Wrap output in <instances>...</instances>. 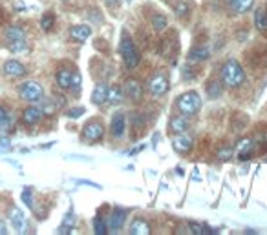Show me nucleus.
<instances>
[{
    "label": "nucleus",
    "instance_id": "4c0bfd02",
    "mask_svg": "<svg viewBox=\"0 0 267 235\" xmlns=\"http://www.w3.org/2000/svg\"><path fill=\"white\" fill-rule=\"evenodd\" d=\"M81 113H85V108H75V109H70V111H68V115H70L72 119H77Z\"/></svg>",
    "mask_w": 267,
    "mask_h": 235
},
{
    "label": "nucleus",
    "instance_id": "a19ab883",
    "mask_svg": "<svg viewBox=\"0 0 267 235\" xmlns=\"http://www.w3.org/2000/svg\"><path fill=\"white\" fill-rule=\"evenodd\" d=\"M0 234H6V228H4V224H0Z\"/></svg>",
    "mask_w": 267,
    "mask_h": 235
},
{
    "label": "nucleus",
    "instance_id": "c756f323",
    "mask_svg": "<svg viewBox=\"0 0 267 235\" xmlns=\"http://www.w3.org/2000/svg\"><path fill=\"white\" fill-rule=\"evenodd\" d=\"M73 224H75V215H73L72 211L64 217V221H62V226H60V234H70V230L73 228Z\"/></svg>",
    "mask_w": 267,
    "mask_h": 235
},
{
    "label": "nucleus",
    "instance_id": "9b49d317",
    "mask_svg": "<svg viewBox=\"0 0 267 235\" xmlns=\"http://www.w3.org/2000/svg\"><path fill=\"white\" fill-rule=\"evenodd\" d=\"M172 146L178 153L185 155V153H189L192 150V139L187 133H176V137L172 139Z\"/></svg>",
    "mask_w": 267,
    "mask_h": 235
},
{
    "label": "nucleus",
    "instance_id": "423d86ee",
    "mask_svg": "<svg viewBox=\"0 0 267 235\" xmlns=\"http://www.w3.org/2000/svg\"><path fill=\"white\" fill-rule=\"evenodd\" d=\"M167 89H169V77L161 73V71H157L154 77H150L148 80V93L154 97H161L167 93Z\"/></svg>",
    "mask_w": 267,
    "mask_h": 235
},
{
    "label": "nucleus",
    "instance_id": "6ab92c4d",
    "mask_svg": "<svg viewBox=\"0 0 267 235\" xmlns=\"http://www.w3.org/2000/svg\"><path fill=\"white\" fill-rule=\"evenodd\" d=\"M106 93H108V86L104 82H99L97 86L93 88V91H91V102L101 106V104L106 101Z\"/></svg>",
    "mask_w": 267,
    "mask_h": 235
},
{
    "label": "nucleus",
    "instance_id": "20e7f679",
    "mask_svg": "<svg viewBox=\"0 0 267 235\" xmlns=\"http://www.w3.org/2000/svg\"><path fill=\"white\" fill-rule=\"evenodd\" d=\"M200 108H202V99H200V95L196 91H187V93L178 97V109L187 119L198 113Z\"/></svg>",
    "mask_w": 267,
    "mask_h": 235
},
{
    "label": "nucleus",
    "instance_id": "dca6fc26",
    "mask_svg": "<svg viewBox=\"0 0 267 235\" xmlns=\"http://www.w3.org/2000/svg\"><path fill=\"white\" fill-rule=\"evenodd\" d=\"M123 97H124V91L121 86H118V84H114V86H110L108 88V93H106V101H108V104H112V106H118V104H121L123 102Z\"/></svg>",
    "mask_w": 267,
    "mask_h": 235
},
{
    "label": "nucleus",
    "instance_id": "473e14b6",
    "mask_svg": "<svg viewBox=\"0 0 267 235\" xmlns=\"http://www.w3.org/2000/svg\"><path fill=\"white\" fill-rule=\"evenodd\" d=\"M231 157H233V148H231V146L222 148V150H220V153H218V159H220V160H229Z\"/></svg>",
    "mask_w": 267,
    "mask_h": 235
},
{
    "label": "nucleus",
    "instance_id": "2eb2a0df",
    "mask_svg": "<svg viewBox=\"0 0 267 235\" xmlns=\"http://www.w3.org/2000/svg\"><path fill=\"white\" fill-rule=\"evenodd\" d=\"M90 35H91V27L90 26H86V24L73 26L72 29H70V37H72L75 42H85Z\"/></svg>",
    "mask_w": 267,
    "mask_h": 235
},
{
    "label": "nucleus",
    "instance_id": "4be33fe9",
    "mask_svg": "<svg viewBox=\"0 0 267 235\" xmlns=\"http://www.w3.org/2000/svg\"><path fill=\"white\" fill-rule=\"evenodd\" d=\"M208 57H210V51H208V48H205V46H198V48H194L189 55L190 62H203V60H207Z\"/></svg>",
    "mask_w": 267,
    "mask_h": 235
},
{
    "label": "nucleus",
    "instance_id": "f8f14e48",
    "mask_svg": "<svg viewBox=\"0 0 267 235\" xmlns=\"http://www.w3.org/2000/svg\"><path fill=\"white\" fill-rule=\"evenodd\" d=\"M225 4L231 9V13L241 15V13H247L253 7L254 0H225Z\"/></svg>",
    "mask_w": 267,
    "mask_h": 235
},
{
    "label": "nucleus",
    "instance_id": "6e6552de",
    "mask_svg": "<svg viewBox=\"0 0 267 235\" xmlns=\"http://www.w3.org/2000/svg\"><path fill=\"white\" fill-rule=\"evenodd\" d=\"M83 135H85L86 140H91V142L101 140L103 139V135H104V126L99 121L86 122L85 128H83Z\"/></svg>",
    "mask_w": 267,
    "mask_h": 235
},
{
    "label": "nucleus",
    "instance_id": "f704fd0d",
    "mask_svg": "<svg viewBox=\"0 0 267 235\" xmlns=\"http://www.w3.org/2000/svg\"><path fill=\"white\" fill-rule=\"evenodd\" d=\"M81 82H83L81 75H79V73H73V77H72V86H70V89H73V91L77 93L79 89H81Z\"/></svg>",
    "mask_w": 267,
    "mask_h": 235
},
{
    "label": "nucleus",
    "instance_id": "f257e3e1",
    "mask_svg": "<svg viewBox=\"0 0 267 235\" xmlns=\"http://www.w3.org/2000/svg\"><path fill=\"white\" fill-rule=\"evenodd\" d=\"M222 80L229 88H240L241 84L245 82V71H243V68L240 66L238 60L231 58V60H227V62L223 64Z\"/></svg>",
    "mask_w": 267,
    "mask_h": 235
},
{
    "label": "nucleus",
    "instance_id": "f3484780",
    "mask_svg": "<svg viewBox=\"0 0 267 235\" xmlns=\"http://www.w3.org/2000/svg\"><path fill=\"white\" fill-rule=\"evenodd\" d=\"M72 77H73V71L62 68V70L57 71L55 80H57V84H59L60 89H70V86H72Z\"/></svg>",
    "mask_w": 267,
    "mask_h": 235
},
{
    "label": "nucleus",
    "instance_id": "72a5a7b5",
    "mask_svg": "<svg viewBox=\"0 0 267 235\" xmlns=\"http://www.w3.org/2000/svg\"><path fill=\"white\" fill-rule=\"evenodd\" d=\"M189 13H190V7H189V4H187V2H181V4L176 7V15H178V17H187Z\"/></svg>",
    "mask_w": 267,
    "mask_h": 235
},
{
    "label": "nucleus",
    "instance_id": "7ed1b4c3",
    "mask_svg": "<svg viewBox=\"0 0 267 235\" xmlns=\"http://www.w3.org/2000/svg\"><path fill=\"white\" fill-rule=\"evenodd\" d=\"M121 55H123L126 68H130V70H134L137 64H139V60H141L139 51H137L136 44H134V40H132L128 31L121 33Z\"/></svg>",
    "mask_w": 267,
    "mask_h": 235
},
{
    "label": "nucleus",
    "instance_id": "cd10ccee",
    "mask_svg": "<svg viewBox=\"0 0 267 235\" xmlns=\"http://www.w3.org/2000/svg\"><path fill=\"white\" fill-rule=\"evenodd\" d=\"M132 128L136 130V135L139 133H143V130H145V119H143V115H139V113H134L132 115Z\"/></svg>",
    "mask_w": 267,
    "mask_h": 235
},
{
    "label": "nucleus",
    "instance_id": "412c9836",
    "mask_svg": "<svg viewBox=\"0 0 267 235\" xmlns=\"http://www.w3.org/2000/svg\"><path fill=\"white\" fill-rule=\"evenodd\" d=\"M254 152V144L251 142L249 139L241 140L240 146H238V159L240 160H247L251 159V155H253Z\"/></svg>",
    "mask_w": 267,
    "mask_h": 235
},
{
    "label": "nucleus",
    "instance_id": "ea45409f",
    "mask_svg": "<svg viewBox=\"0 0 267 235\" xmlns=\"http://www.w3.org/2000/svg\"><path fill=\"white\" fill-rule=\"evenodd\" d=\"M104 2H106V4H110V6H112V4H118L119 0H104Z\"/></svg>",
    "mask_w": 267,
    "mask_h": 235
},
{
    "label": "nucleus",
    "instance_id": "393cba45",
    "mask_svg": "<svg viewBox=\"0 0 267 235\" xmlns=\"http://www.w3.org/2000/svg\"><path fill=\"white\" fill-rule=\"evenodd\" d=\"M167 26H169V20H167L165 15H161V13L152 15V27L156 31H163V29H167Z\"/></svg>",
    "mask_w": 267,
    "mask_h": 235
},
{
    "label": "nucleus",
    "instance_id": "c9c22d12",
    "mask_svg": "<svg viewBox=\"0 0 267 235\" xmlns=\"http://www.w3.org/2000/svg\"><path fill=\"white\" fill-rule=\"evenodd\" d=\"M22 201L31 208L33 206V197H31V188H24V191H22Z\"/></svg>",
    "mask_w": 267,
    "mask_h": 235
},
{
    "label": "nucleus",
    "instance_id": "b1692460",
    "mask_svg": "<svg viewBox=\"0 0 267 235\" xmlns=\"http://www.w3.org/2000/svg\"><path fill=\"white\" fill-rule=\"evenodd\" d=\"M128 234H130V235H148L150 234V226L145 223L143 219H136V221L130 224Z\"/></svg>",
    "mask_w": 267,
    "mask_h": 235
},
{
    "label": "nucleus",
    "instance_id": "e433bc0d",
    "mask_svg": "<svg viewBox=\"0 0 267 235\" xmlns=\"http://www.w3.org/2000/svg\"><path fill=\"white\" fill-rule=\"evenodd\" d=\"M190 226V232L196 235H203V226L202 224H198V223H189Z\"/></svg>",
    "mask_w": 267,
    "mask_h": 235
},
{
    "label": "nucleus",
    "instance_id": "2f4dec72",
    "mask_svg": "<svg viewBox=\"0 0 267 235\" xmlns=\"http://www.w3.org/2000/svg\"><path fill=\"white\" fill-rule=\"evenodd\" d=\"M42 101V106H40V109H42V113L44 115H52L57 111V104L53 101H44V99H40Z\"/></svg>",
    "mask_w": 267,
    "mask_h": 235
},
{
    "label": "nucleus",
    "instance_id": "7c9ffc66",
    "mask_svg": "<svg viewBox=\"0 0 267 235\" xmlns=\"http://www.w3.org/2000/svg\"><path fill=\"white\" fill-rule=\"evenodd\" d=\"M93 232H95L97 235L108 234V226L104 224V221L101 219V217H95V219H93Z\"/></svg>",
    "mask_w": 267,
    "mask_h": 235
},
{
    "label": "nucleus",
    "instance_id": "4468645a",
    "mask_svg": "<svg viewBox=\"0 0 267 235\" xmlns=\"http://www.w3.org/2000/svg\"><path fill=\"white\" fill-rule=\"evenodd\" d=\"M124 126H126V117H124V113H116V115H114L112 124H110L112 135H114V137H123Z\"/></svg>",
    "mask_w": 267,
    "mask_h": 235
},
{
    "label": "nucleus",
    "instance_id": "1a4fd4ad",
    "mask_svg": "<svg viewBox=\"0 0 267 235\" xmlns=\"http://www.w3.org/2000/svg\"><path fill=\"white\" fill-rule=\"evenodd\" d=\"M124 95L134 102L141 101L143 99V84L139 82L137 78H128L124 82Z\"/></svg>",
    "mask_w": 267,
    "mask_h": 235
},
{
    "label": "nucleus",
    "instance_id": "f03ea898",
    "mask_svg": "<svg viewBox=\"0 0 267 235\" xmlns=\"http://www.w3.org/2000/svg\"><path fill=\"white\" fill-rule=\"evenodd\" d=\"M4 40H6L7 48L13 53H20L26 51L28 42H26V31L20 26H9L4 29Z\"/></svg>",
    "mask_w": 267,
    "mask_h": 235
},
{
    "label": "nucleus",
    "instance_id": "a878e982",
    "mask_svg": "<svg viewBox=\"0 0 267 235\" xmlns=\"http://www.w3.org/2000/svg\"><path fill=\"white\" fill-rule=\"evenodd\" d=\"M223 91V86L218 80H212V82L207 84V95L210 97V99H218V97L222 95Z\"/></svg>",
    "mask_w": 267,
    "mask_h": 235
},
{
    "label": "nucleus",
    "instance_id": "c85d7f7f",
    "mask_svg": "<svg viewBox=\"0 0 267 235\" xmlns=\"http://www.w3.org/2000/svg\"><path fill=\"white\" fill-rule=\"evenodd\" d=\"M9 128H11V117H9L6 109L0 106V131H6Z\"/></svg>",
    "mask_w": 267,
    "mask_h": 235
},
{
    "label": "nucleus",
    "instance_id": "39448f33",
    "mask_svg": "<svg viewBox=\"0 0 267 235\" xmlns=\"http://www.w3.org/2000/svg\"><path fill=\"white\" fill-rule=\"evenodd\" d=\"M19 95L22 101L26 102H40V99L44 97V89L37 80H26L19 86Z\"/></svg>",
    "mask_w": 267,
    "mask_h": 235
},
{
    "label": "nucleus",
    "instance_id": "5701e85b",
    "mask_svg": "<svg viewBox=\"0 0 267 235\" xmlns=\"http://www.w3.org/2000/svg\"><path fill=\"white\" fill-rule=\"evenodd\" d=\"M254 26L258 27V31H267V9L258 7L254 11Z\"/></svg>",
    "mask_w": 267,
    "mask_h": 235
},
{
    "label": "nucleus",
    "instance_id": "58836bf2",
    "mask_svg": "<svg viewBox=\"0 0 267 235\" xmlns=\"http://www.w3.org/2000/svg\"><path fill=\"white\" fill-rule=\"evenodd\" d=\"M0 142H2V146H7V142H9V140L4 139V137H2V139H0Z\"/></svg>",
    "mask_w": 267,
    "mask_h": 235
},
{
    "label": "nucleus",
    "instance_id": "ddd939ff",
    "mask_svg": "<svg viewBox=\"0 0 267 235\" xmlns=\"http://www.w3.org/2000/svg\"><path fill=\"white\" fill-rule=\"evenodd\" d=\"M124 215H126V211H123L121 208H116V210L112 211L110 219H108V230H112V232H118V230L123 228L124 224Z\"/></svg>",
    "mask_w": 267,
    "mask_h": 235
},
{
    "label": "nucleus",
    "instance_id": "0eeeda50",
    "mask_svg": "<svg viewBox=\"0 0 267 235\" xmlns=\"http://www.w3.org/2000/svg\"><path fill=\"white\" fill-rule=\"evenodd\" d=\"M2 73L7 78H22L28 71L24 68V64H20L19 60H6L4 66H2Z\"/></svg>",
    "mask_w": 267,
    "mask_h": 235
},
{
    "label": "nucleus",
    "instance_id": "9d476101",
    "mask_svg": "<svg viewBox=\"0 0 267 235\" xmlns=\"http://www.w3.org/2000/svg\"><path fill=\"white\" fill-rule=\"evenodd\" d=\"M42 109L39 106H30L22 111V122L26 124V126H35V124H39L40 119H42Z\"/></svg>",
    "mask_w": 267,
    "mask_h": 235
},
{
    "label": "nucleus",
    "instance_id": "bb28decb",
    "mask_svg": "<svg viewBox=\"0 0 267 235\" xmlns=\"http://www.w3.org/2000/svg\"><path fill=\"white\" fill-rule=\"evenodd\" d=\"M53 24H55V15H53L52 11L44 13L42 19H40V27H42L44 31H50L53 27Z\"/></svg>",
    "mask_w": 267,
    "mask_h": 235
},
{
    "label": "nucleus",
    "instance_id": "aec40b11",
    "mask_svg": "<svg viewBox=\"0 0 267 235\" xmlns=\"http://www.w3.org/2000/svg\"><path fill=\"white\" fill-rule=\"evenodd\" d=\"M9 219H11L13 230H17V232H22V230H24V226H26V217H24V213H22L19 208H11Z\"/></svg>",
    "mask_w": 267,
    "mask_h": 235
},
{
    "label": "nucleus",
    "instance_id": "a211bd4d",
    "mask_svg": "<svg viewBox=\"0 0 267 235\" xmlns=\"http://www.w3.org/2000/svg\"><path fill=\"white\" fill-rule=\"evenodd\" d=\"M170 130H172L174 133H185V131L189 130V121H187V117H185V115L172 117V121H170Z\"/></svg>",
    "mask_w": 267,
    "mask_h": 235
}]
</instances>
